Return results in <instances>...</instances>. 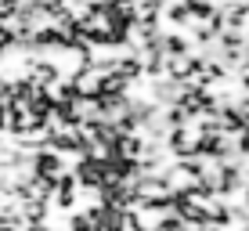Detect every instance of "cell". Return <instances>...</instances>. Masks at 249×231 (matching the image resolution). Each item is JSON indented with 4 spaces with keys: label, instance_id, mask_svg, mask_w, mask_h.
<instances>
[{
    "label": "cell",
    "instance_id": "6da1fadb",
    "mask_svg": "<svg viewBox=\"0 0 249 231\" xmlns=\"http://www.w3.org/2000/svg\"><path fill=\"white\" fill-rule=\"evenodd\" d=\"M69 116L76 119V123H101V98H94V94H76L72 90V98H69Z\"/></svg>",
    "mask_w": 249,
    "mask_h": 231
}]
</instances>
